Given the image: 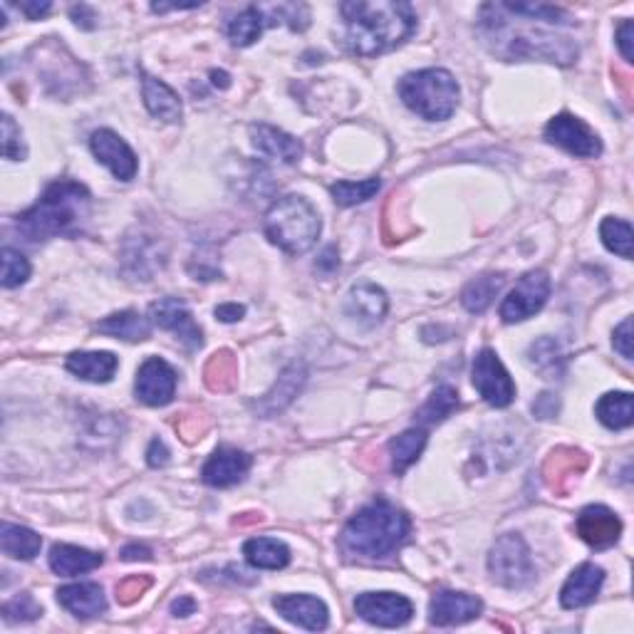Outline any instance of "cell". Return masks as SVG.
Instances as JSON below:
<instances>
[{"instance_id": "cell-52", "label": "cell", "mask_w": 634, "mask_h": 634, "mask_svg": "<svg viewBox=\"0 0 634 634\" xmlns=\"http://www.w3.org/2000/svg\"><path fill=\"white\" fill-rule=\"evenodd\" d=\"M50 8H53V5H50L48 0H43V3H38V0H35V3H18V10H23L30 20H40L43 15L50 13Z\"/></svg>"}, {"instance_id": "cell-33", "label": "cell", "mask_w": 634, "mask_h": 634, "mask_svg": "<svg viewBox=\"0 0 634 634\" xmlns=\"http://www.w3.org/2000/svg\"><path fill=\"white\" fill-rule=\"evenodd\" d=\"M503 285H506V278H503L501 273L481 275V278L471 280V283L466 285L464 293H461V303H464V308L469 310V313H486L488 305H491L493 298L501 293Z\"/></svg>"}, {"instance_id": "cell-24", "label": "cell", "mask_w": 634, "mask_h": 634, "mask_svg": "<svg viewBox=\"0 0 634 634\" xmlns=\"http://www.w3.org/2000/svg\"><path fill=\"white\" fill-rule=\"evenodd\" d=\"M305 377H308V372H305L303 365H290L288 370H283L278 382L273 384V389L265 394L261 402L253 404V409H256L261 417H275V414L283 412V409L298 397V392L305 384Z\"/></svg>"}, {"instance_id": "cell-21", "label": "cell", "mask_w": 634, "mask_h": 634, "mask_svg": "<svg viewBox=\"0 0 634 634\" xmlns=\"http://www.w3.org/2000/svg\"><path fill=\"white\" fill-rule=\"evenodd\" d=\"M251 142L256 147V152H261L263 157L278 159L283 164H298L303 159V144H300V139L283 132V129L270 127V124H253Z\"/></svg>"}, {"instance_id": "cell-55", "label": "cell", "mask_w": 634, "mask_h": 634, "mask_svg": "<svg viewBox=\"0 0 634 634\" xmlns=\"http://www.w3.org/2000/svg\"><path fill=\"white\" fill-rule=\"evenodd\" d=\"M201 3H154L152 10L154 13H166V10H191V8H199Z\"/></svg>"}, {"instance_id": "cell-50", "label": "cell", "mask_w": 634, "mask_h": 634, "mask_svg": "<svg viewBox=\"0 0 634 634\" xmlns=\"http://www.w3.org/2000/svg\"><path fill=\"white\" fill-rule=\"evenodd\" d=\"M315 268L320 270V273H325V275L335 273V270L340 268V258H337V248H335V246L325 248V251H322V256L317 258Z\"/></svg>"}, {"instance_id": "cell-12", "label": "cell", "mask_w": 634, "mask_h": 634, "mask_svg": "<svg viewBox=\"0 0 634 634\" xmlns=\"http://www.w3.org/2000/svg\"><path fill=\"white\" fill-rule=\"evenodd\" d=\"M590 459H587L585 451L573 449V446H560L548 454L543 464V481L555 496H568L573 491L575 483L580 481V476L585 474Z\"/></svg>"}, {"instance_id": "cell-53", "label": "cell", "mask_w": 634, "mask_h": 634, "mask_svg": "<svg viewBox=\"0 0 634 634\" xmlns=\"http://www.w3.org/2000/svg\"><path fill=\"white\" fill-rule=\"evenodd\" d=\"M152 558V550L147 548V545H127V548L122 550V560H127V563H132V560H149Z\"/></svg>"}, {"instance_id": "cell-28", "label": "cell", "mask_w": 634, "mask_h": 634, "mask_svg": "<svg viewBox=\"0 0 634 634\" xmlns=\"http://www.w3.org/2000/svg\"><path fill=\"white\" fill-rule=\"evenodd\" d=\"M97 332L112 335L117 340L142 342L152 335V322L144 315H139L137 310H124V313H114L102 322H97Z\"/></svg>"}, {"instance_id": "cell-35", "label": "cell", "mask_w": 634, "mask_h": 634, "mask_svg": "<svg viewBox=\"0 0 634 634\" xmlns=\"http://www.w3.org/2000/svg\"><path fill=\"white\" fill-rule=\"evenodd\" d=\"M204 382L211 392H231L238 382L236 355L228 350L211 355V360L204 367Z\"/></svg>"}, {"instance_id": "cell-9", "label": "cell", "mask_w": 634, "mask_h": 634, "mask_svg": "<svg viewBox=\"0 0 634 634\" xmlns=\"http://www.w3.org/2000/svg\"><path fill=\"white\" fill-rule=\"evenodd\" d=\"M550 295V278L545 270H530L518 280L516 288L508 293V298L501 303V317L503 322L513 325V322H523L528 317L543 310Z\"/></svg>"}, {"instance_id": "cell-26", "label": "cell", "mask_w": 634, "mask_h": 634, "mask_svg": "<svg viewBox=\"0 0 634 634\" xmlns=\"http://www.w3.org/2000/svg\"><path fill=\"white\" fill-rule=\"evenodd\" d=\"M67 372L75 377L85 379V382L107 384L112 382L114 372H117L119 360L112 352H72L65 362Z\"/></svg>"}, {"instance_id": "cell-11", "label": "cell", "mask_w": 634, "mask_h": 634, "mask_svg": "<svg viewBox=\"0 0 634 634\" xmlns=\"http://www.w3.org/2000/svg\"><path fill=\"white\" fill-rule=\"evenodd\" d=\"M355 612L377 627H404L414 615V605L397 592H362L355 600Z\"/></svg>"}, {"instance_id": "cell-39", "label": "cell", "mask_w": 634, "mask_h": 634, "mask_svg": "<svg viewBox=\"0 0 634 634\" xmlns=\"http://www.w3.org/2000/svg\"><path fill=\"white\" fill-rule=\"evenodd\" d=\"M600 238L605 243L607 251L615 256L630 261L632 258V226L622 218H605L600 226Z\"/></svg>"}, {"instance_id": "cell-51", "label": "cell", "mask_w": 634, "mask_h": 634, "mask_svg": "<svg viewBox=\"0 0 634 634\" xmlns=\"http://www.w3.org/2000/svg\"><path fill=\"white\" fill-rule=\"evenodd\" d=\"M243 315H246V308L238 303H226V305H218L216 308V317L221 322H238Z\"/></svg>"}, {"instance_id": "cell-41", "label": "cell", "mask_w": 634, "mask_h": 634, "mask_svg": "<svg viewBox=\"0 0 634 634\" xmlns=\"http://www.w3.org/2000/svg\"><path fill=\"white\" fill-rule=\"evenodd\" d=\"M43 615V607L35 602V597L30 592L23 595H15L13 600H8L3 605V617L5 622H33Z\"/></svg>"}, {"instance_id": "cell-20", "label": "cell", "mask_w": 634, "mask_h": 634, "mask_svg": "<svg viewBox=\"0 0 634 634\" xmlns=\"http://www.w3.org/2000/svg\"><path fill=\"white\" fill-rule=\"evenodd\" d=\"M605 582V570L595 563H582L573 570L568 582L560 590V605L565 610H578V607L590 605L600 595V587Z\"/></svg>"}, {"instance_id": "cell-3", "label": "cell", "mask_w": 634, "mask_h": 634, "mask_svg": "<svg viewBox=\"0 0 634 634\" xmlns=\"http://www.w3.org/2000/svg\"><path fill=\"white\" fill-rule=\"evenodd\" d=\"M409 516L379 498L350 518L340 535V550L352 560L374 563L397 553L409 538Z\"/></svg>"}, {"instance_id": "cell-1", "label": "cell", "mask_w": 634, "mask_h": 634, "mask_svg": "<svg viewBox=\"0 0 634 634\" xmlns=\"http://www.w3.org/2000/svg\"><path fill=\"white\" fill-rule=\"evenodd\" d=\"M340 10L347 25V50L360 57L389 53L407 43L417 30V13L409 3L355 0V3H342Z\"/></svg>"}, {"instance_id": "cell-18", "label": "cell", "mask_w": 634, "mask_h": 634, "mask_svg": "<svg viewBox=\"0 0 634 634\" xmlns=\"http://www.w3.org/2000/svg\"><path fill=\"white\" fill-rule=\"evenodd\" d=\"M253 459L251 454L241 449H233V446H218L211 454V459L204 464V476L206 486L213 488H228L236 486L238 481L246 478L248 471H251Z\"/></svg>"}, {"instance_id": "cell-14", "label": "cell", "mask_w": 634, "mask_h": 634, "mask_svg": "<svg viewBox=\"0 0 634 634\" xmlns=\"http://www.w3.org/2000/svg\"><path fill=\"white\" fill-rule=\"evenodd\" d=\"M139 402L147 407H166L176 394V372L169 362L161 357H149L137 372V384H134Z\"/></svg>"}, {"instance_id": "cell-8", "label": "cell", "mask_w": 634, "mask_h": 634, "mask_svg": "<svg viewBox=\"0 0 634 634\" xmlns=\"http://www.w3.org/2000/svg\"><path fill=\"white\" fill-rule=\"evenodd\" d=\"M471 379H474V387L478 389V394H481L491 407L503 409L516 399V384H513L511 374L503 367V362L498 360L496 352L488 350V347L476 355Z\"/></svg>"}, {"instance_id": "cell-30", "label": "cell", "mask_w": 634, "mask_h": 634, "mask_svg": "<svg viewBox=\"0 0 634 634\" xmlns=\"http://www.w3.org/2000/svg\"><path fill=\"white\" fill-rule=\"evenodd\" d=\"M0 548L13 560H33L43 548V538L30 528L3 523L0 526Z\"/></svg>"}, {"instance_id": "cell-10", "label": "cell", "mask_w": 634, "mask_h": 634, "mask_svg": "<svg viewBox=\"0 0 634 634\" xmlns=\"http://www.w3.org/2000/svg\"><path fill=\"white\" fill-rule=\"evenodd\" d=\"M545 139L580 159H595L602 154L600 137L582 119L573 117L568 112L550 119L548 127H545Z\"/></svg>"}, {"instance_id": "cell-16", "label": "cell", "mask_w": 634, "mask_h": 634, "mask_svg": "<svg viewBox=\"0 0 634 634\" xmlns=\"http://www.w3.org/2000/svg\"><path fill=\"white\" fill-rule=\"evenodd\" d=\"M483 610V602L469 592L439 590L429 602V622L436 627L466 625L476 620Z\"/></svg>"}, {"instance_id": "cell-44", "label": "cell", "mask_w": 634, "mask_h": 634, "mask_svg": "<svg viewBox=\"0 0 634 634\" xmlns=\"http://www.w3.org/2000/svg\"><path fill=\"white\" fill-rule=\"evenodd\" d=\"M206 429H209V422H206L204 414H186L176 422V431L186 444H196V441L204 439Z\"/></svg>"}, {"instance_id": "cell-42", "label": "cell", "mask_w": 634, "mask_h": 634, "mask_svg": "<svg viewBox=\"0 0 634 634\" xmlns=\"http://www.w3.org/2000/svg\"><path fill=\"white\" fill-rule=\"evenodd\" d=\"M3 157L10 161L25 159L23 134H20V127L13 122L10 114H3Z\"/></svg>"}, {"instance_id": "cell-15", "label": "cell", "mask_w": 634, "mask_h": 634, "mask_svg": "<svg viewBox=\"0 0 634 634\" xmlns=\"http://www.w3.org/2000/svg\"><path fill=\"white\" fill-rule=\"evenodd\" d=\"M90 149L95 154L100 164H105L119 181H132L137 176V154L129 149V144L124 142L119 134H114L112 129H97L90 139Z\"/></svg>"}, {"instance_id": "cell-23", "label": "cell", "mask_w": 634, "mask_h": 634, "mask_svg": "<svg viewBox=\"0 0 634 634\" xmlns=\"http://www.w3.org/2000/svg\"><path fill=\"white\" fill-rule=\"evenodd\" d=\"M387 308V293L374 283H362L352 288L345 303V313L365 327H374L377 322H382V317L387 315Z\"/></svg>"}, {"instance_id": "cell-25", "label": "cell", "mask_w": 634, "mask_h": 634, "mask_svg": "<svg viewBox=\"0 0 634 634\" xmlns=\"http://www.w3.org/2000/svg\"><path fill=\"white\" fill-rule=\"evenodd\" d=\"M142 97L152 117H157L166 124L181 122V114H184V109H181V100L179 95L166 85V82H161L152 75H144Z\"/></svg>"}, {"instance_id": "cell-37", "label": "cell", "mask_w": 634, "mask_h": 634, "mask_svg": "<svg viewBox=\"0 0 634 634\" xmlns=\"http://www.w3.org/2000/svg\"><path fill=\"white\" fill-rule=\"evenodd\" d=\"M456 409H459V392H456L454 387H449V384H441V387H436V392L426 399L424 407L417 412V422L434 426L444 422L446 417H451Z\"/></svg>"}, {"instance_id": "cell-54", "label": "cell", "mask_w": 634, "mask_h": 634, "mask_svg": "<svg viewBox=\"0 0 634 634\" xmlns=\"http://www.w3.org/2000/svg\"><path fill=\"white\" fill-rule=\"evenodd\" d=\"M196 612V602L191 597H179V600L171 605V615L176 617H186V615H194Z\"/></svg>"}, {"instance_id": "cell-4", "label": "cell", "mask_w": 634, "mask_h": 634, "mask_svg": "<svg viewBox=\"0 0 634 634\" xmlns=\"http://www.w3.org/2000/svg\"><path fill=\"white\" fill-rule=\"evenodd\" d=\"M90 199V191L77 181H55L45 189L43 199L33 209L20 213L15 226L30 243L75 233L90 211Z\"/></svg>"}, {"instance_id": "cell-29", "label": "cell", "mask_w": 634, "mask_h": 634, "mask_svg": "<svg viewBox=\"0 0 634 634\" xmlns=\"http://www.w3.org/2000/svg\"><path fill=\"white\" fill-rule=\"evenodd\" d=\"M243 555L258 570H283L290 563V548L275 538H253L243 545Z\"/></svg>"}, {"instance_id": "cell-31", "label": "cell", "mask_w": 634, "mask_h": 634, "mask_svg": "<svg viewBox=\"0 0 634 634\" xmlns=\"http://www.w3.org/2000/svg\"><path fill=\"white\" fill-rule=\"evenodd\" d=\"M597 419L602 426L612 431H620L632 426L634 422V402L630 392H610L597 402L595 407Z\"/></svg>"}, {"instance_id": "cell-22", "label": "cell", "mask_w": 634, "mask_h": 634, "mask_svg": "<svg viewBox=\"0 0 634 634\" xmlns=\"http://www.w3.org/2000/svg\"><path fill=\"white\" fill-rule=\"evenodd\" d=\"M57 602L77 620H92V617H100L102 612H107L105 590L95 582H77V585L60 587Z\"/></svg>"}, {"instance_id": "cell-27", "label": "cell", "mask_w": 634, "mask_h": 634, "mask_svg": "<svg viewBox=\"0 0 634 634\" xmlns=\"http://www.w3.org/2000/svg\"><path fill=\"white\" fill-rule=\"evenodd\" d=\"M102 555L92 553L87 548H77V545H53L50 550V568L57 575H65V578H75V575L90 573V570L100 568Z\"/></svg>"}, {"instance_id": "cell-40", "label": "cell", "mask_w": 634, "mask_h": 634, "mask_svg": "<svg viewBox=\"0 0 634 634\" xmlns=\"http://www.w3.org/2000/svg\"><path fill=\"white\" fill-rule=\"evenodd\" d=\"M30 278V263L28 258L23 256L15 248H5L3 251V288H20L25 280Z\"/></svg>"}, {"instance_id": "cell-13", "label": "cell", "mask_w": 634, "mask_h": 634, "mask_svg": "<svg viewBox=\"0 0 634 634\" xmlns=\"http://www.w3.org/2000/svg\"><path fill=\"white\" fill-rule=\"evenodd\" d=\"M149 317L161 330L174 332L181 342H184L189 350L204 345V335H201V327L194 322L189 305L179 298H161L157 303L149 305Z\"/></svg>"}, {"instance_id": "cell-36", "label": "cell", "mask_w": 634, "mask_h": 634, "mask_svg": "<svg viewBox=\"0 0 634 634\" xmlns=\"http://www.w3.org/2000/svg\"><path fill=\"white\" fill-rule=\"evenodd\" d=\"M528 360L545 379H558L563 374L565 357L553 337H543V340L533 342L528 350Z\"/></svg>"}, {"instance_id": "cell-43", "label": "cell", "mask_w": 634, "mask_h": 634, "mask_svg": "<svg viewBox=\"0 0 634 634\" xmlns=\"http://www.w3.org/2000/svg\"><path fill=\"white\" fill-rule=\"evenodd\" d=\"M152 578L149 575H129L122 582H117V600L122 605H134L142 595H147L149 587H152Z\"/></svg>"}, {"instance_id": "cell-19", "label": "cell", "mask_w": 634, "mask_h": 634, "mask_svg": "<svg viewBox=\"0 0 634 634\" xmlns=\"http://www.w3.org/2000/svg\"><path fill=\"white\" fill-rule=\"evenodd\" d=\"M273 607L290 625H298L310 632L325 630L327 622H330L325 602L313 595H278L273 600Z\"/></svg>"}, {"instance_id": "cell-47", "label": "cell", "mask_w": 634, "mask_h": 634, "mask_svg": "<svg viewBox=\"0 0 634 634\" xmlns=\"http://www.w3.org/2000/svg\"><path fill=\"white\" fill-rule=\"evenodd\" d=\"M558 409H560V402L555 399V394H548V392L540 394V397L533 402V414L540 419L555 417V414H558Z\"/></svg>"}, {"instance_id": "cell-45", "label": "cell", "mask_w": 634, "mask_h": 634, "mask_svg": "<svg viewBox=\"0 0 634 634\" xmlns=\"http://www.w3.org/2000/svg\"><path fill=\"white\" fill-rule=\"evenodd\" d=\"M615 350L620 352L625 360H632V320L627 317L620 327L615 330Z\"/></svg>"}, {"instance_id": "cell-38", "label": "cell", "mask_w": 634, "mask_h": 634, "mask_svg": "<svg viewBox=\"0 0 634 634\" xmlns=\"http://www.w3.org/2000/svg\"><path fill=\"white\" fill-rule=\"evenodd\" d=\"M379 189H382V181L377 176H370L365 181H337V184L330 186V194L335 204L357 206L362 201H370Z\"/></svg>"}, {"instance_id": "cell-6", "label": "cell", "mask_w": 634, "mask_h": 634, "mask_svg": "<svg viewBox=\"0 0 634 634\" xmlns=\"http://www.w3.org/2000/svg\"><path fill=\"white\" fill-rule=\"evenodd\" d=\"M399 97L402 102L429 122H441L449 119L459 105V85L454 75L441 67H429V70L409 72L399 82Z\"/></svg>"}, {"instance_id": "cell-49", "label": "cell", "mask_w": 634, "mask_h": 634, "mask_svg": "<svg viewBox=\"0 0 634 634\" xmlns=\"http://www.w3.org/2000/svg\"><path fill=\"white\" fill-rule=\"evenodd\" d=\"M147 461H149V466H152V469H161V466L169 464V449L164 446V441L154 439L152 444H149Z\"/></svg>"}, {"instance_id": "cell-5", "label": "cell", "mask_w": 634, "mask_h": 634, "mask_svg": "<svg viewBox=\"0 0 634 634\" xmlns=\"http://www.w3.org/2000/svg\"><path fill=\"white\" fill-rule=\"evenodd\" d=\"M265 236L280 251L290 256H303L317 243L322 231L315 206L303 196H283L265 213Z\"/></svg>"}, {"instance_id": "cell-2", "label": "cell", "mask_w": 634, "mask_h": 634, "mask_svg": "<svg viewBox=\"0 0 634 634\" xmlns=\"http://www.w3.org/2000/svg\"><path fill=\"white\" fill-rule=\"evenodd\" d=\"M478 20H481L478 33H481L483 43L493 55L503 57V60L530 57V60H548L558 62V65H573L578 60L580 50L573 40L543 28H516L501 3L483 5Z\"/></svg>"}, {"instance_id": "cell-48", "label": "cell", "mask_w": 634, "mask_h": 634, "mask_svg": "<svg viewBox=\"0 0 634 634\" xmlns=\"http://www.w3.org/2000/svg\"><path fill=\"white\" fill-rule=\"evenodd\" d=\"M70 15H72V20H75L77 28H82V30H92V28H95V25H97V23H95L97 13L90 8V5H85V3L72 5Z\"/></svg>"}, {"instance_id": "cell-7", "label": "cell", "mask_w": 634, "mask_h": 634, "mask_svg": "<svg viewBox=\"0 0 634 634\" xmlns=\"http://www.w3.org/2000/svg\"><path fill=\"white\" fill-rule=\"evenodd\" d=\"M488 573L496 585L521 590L535 580V565L526 540L518 533H506L493 543L488 553Z\"/></svg>"}, {"instance_id": "cell-17", "label": "cell", "mask_w": 634, "mask_h": 634, "mask_svg": "<svg viewBox=\"0 0 634 634\" xmlns=\"http://www.w3.org/2000/svg\"><path fill=\"white\" fill-rule=\"evenodd\" d=\"M575 528H578L580 538L595 550L612 548L622 535V521L617 518V513L610 511L607 506L582 508Z\"/></svg>"}, {"instance_id": "cell-34", "label": "cell", "mask_w": 634, "mask_h": 634, "mask_svg": "<svg viewBox=\"0 0 634 634\" xmlns=\"http://www.w3.org/2000/svg\"><path fill=\"white\" fill-rule=\"evenodd\" d=\"M265 23H268V20H265V10L258 8V5H248L243 13H238L236 18L228 23V40H231L236 48H248V45H253L261 38Z\"/></svg>"}, {"instance_id": "cell-46", "label": "cell", "mask_w": 634, "mask_h": 634, "mask_svg": "<svg viewBox=\"0 0 634 634\" xmlns=\"http://www.w3.org/2000/svg\"><path fill=\"white\" fill-rule=\"evenodd\" d=\"M632 35H634V25L632 20H622V25L617 28V48H620L622 57H625L627 62L634 60V53H632Z\"/></svg>"}, {"instance_id": "cell-56", "label": "cell", "mask_w": 634, "mask_h": 634, "mask_svg": "<svg viewBox=\"0 0 634 634\" xmlns=\"http://www.w3.org/2000/svg\"><path fill=\"white\" fill-rule=\"evenodd\" d=\"M211 85L213 87H221V90H226V87L231 85V77H228L223 70H211Z\"/></svg>"}, {"instance_id": "cell-32", "label": "cell", "mask_w": 634, "mask_h": 634, "mask_svg": "<svg viewBox=\"0 0 634 634\" xmlns=\"http://www.w3.org/2000/svg\"><path fill=\"white\" fill-rule=\"evenodd\" d=\"M426 446V431L424 429H409L404 434L394 436L389 441V459H392V471L402 476L412 464H417Z\"/></svg>"}]
</instances>
